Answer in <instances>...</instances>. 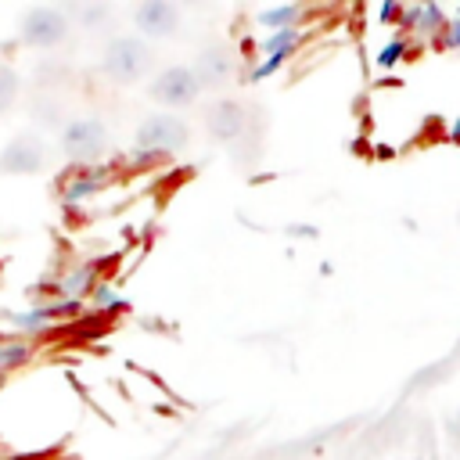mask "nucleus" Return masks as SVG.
<instances>
[{
	"instance_id": "nucleus-1",
	"label": "nucleus",
	"mask_w": 460,
	"mask_h": 460,
	"mask_svg": "<svg viewBox=\"0 0 460 460\" xmlns=\"http://www.w3.org/2000/svg\"><path fill=\"white\" fill-rule=\"evenodd\" d=\"M155 65V50L144 36H111L101 50V72L108 83H140Z\"/></svg>"
},
{
	"instance_id": "nucleus-2",
	"label": "nucleus",
	"mask_w": 460,
	"mask_h": 460,
	"mask_svg": "<svg viewBox=\"0 0 460 460\" xmlns=\"http://www.w3.org/2000/svg\"><path fill=\"white\" fill-rule=\"evenodd\" d=\"M187 144H190V126L183 115H172V111H151L133 129V147L140 158L180 155L187 151Z\"/></svg>"
},
{
	"instance_id": "nucleus-3",
	"label": "nucleus",
	"mask_w": 460,
	"mask_h": 460,
	"mask_svg": "<svg viewBox=\"0 0 460 460\" xmlns=\"http://www.w3.org/2000/svg\"><path fill=\"white\" fill-rule=\"evenodd\" d=\"M108 144H111L108 122H104L101 115H93V111L68 119V126H65L61 137H58V151H61L72 165H79V169H90L93 162H101V158L108 155Z\"/></svg>"
},
{
	"instance_id": "nucleus-4",
	"label": "nucleus",
	"mask_w": 460,
	"mask_h": 460,
	"mask_svg": "<svg viewBox=\"0 0 460 460\" xmlns=\"http://www.w3.org/2000/svg\"><path fill=\"white\" fill-rule=\"evenodd\" d=\"M72 18L65 7H50V4H40V7H29L22 18H18V40L32 50H50V47H61L72 32Z\"/></svg>"
},
{
	"instance_id": "nucleus-5",
	"label": "nucleus",
	"mask_w": 460,
	"mask_h": 460,
	"mask_svg": "<svg viewBox=\"0 0 460 460\" xmlns=\"http://www.w3.org/2000/svg\"><path fill=\"white\" fill-rule=\"evenodd\" d=\"M47 162L50 147L36 129H22L0 147V176H36L47 169Z\"/></svg>"
},
{
	"instance_id": "nucleus-6",
	"label": "nucleus",
	"mask_w": 460,
	"mask_h": 460,
	"mask_svg": "<svg viewBox=\"0 0 460 460\" xmlns=\"http://www.w3.org/2000/svg\"><path fill=\"white\" fill-rule=\"evenodd\" d=\"M147 97L158 101V104H165V111L187 108V104H194L201 97V83H198V75H194L190 65H169V68H162L147 83Z\"/></svg>"
},
{
	"instance_id": "nucleus-7",
	"label": "nucleus",
	"mask_w": 460,
	"mask_h": 460,
	"mask_svg": "<svg viewBox=\"0 0 460 460\" xmlns=\"http://www.w3.org/2000/svg\"><path fill=\"white\" fill-rule=\"evenodd\" d=\"M234 65H237L234 50L226 43H219V40H208L205 47H198V54L190 61L201 90H223L230 83V75H234Z\"/></svg>"
},
{
	"instance_id": "nucleus-8",
	"label": "nucleus",
	"mask_w": 460,
	"mask_h": 460,
	"mask_svg": "<svg viewBox=\"0 0 460 460\" xmlns=\"http://www.w3.org/2000/svg\"><path fill=\"white\" fill-rule=\"evenodd\" d=\"M205 129L208 137H216L219 144H237L248 129V108L234 97H219L205 108Z\"/></svg>"
},
{
	"instance_id": "nucleus-9",
	"label": "nucleus",
	"mask_w": 460,
	"mask_h": 460,
	"mask_svg": "<svg viewBox=\"0 0 460 460\" xmlns=\"http://www.w3.org/2000/svg\"><path fill=\"white\" fill-rule=\"evenodd\" d=\"M133 29L144 40H165L180 29V7L169 0H144L133 7Z\"/></svg>"
},
{
	"instance_id": "nucleus-10",
	"label": "nucleus",
	"mask_w": 460,
	"mask_h": 460,
	"mask_svg": "<svg viewBox=\"0 0 460 460\" xmlns=\"http://www.w3.org/2000/svg\"><path fill=\"white\" fill-rule=\"evenodd\" d=\"M104 183H108V169H97V165L75 169V172L61 183V201H68V205L90 201V198H97V194L104 190Z\"/></svg>"
},
{
	"instance_id": "nucleus-11",
	"label": "nucleus",
	"mask_w": 460,
	"mask_h": 460,
	"mask_svg": "<svg viewBox=\"0 0 460 460\" xmlns=\"http://www.w3.org/2000/svg\"><path fill=\"white\" fill-rule=\"evenodd\" d=\"M298 18H302V4H277V7H262L255 14V22L270 32H280V29H298Z\"/></svg>"
},
{
	"instance_id": "nucleus-12",
	"label": "nucleus",
	"mask_w": 460,
	"mask_h": 460,
	"mask_svg": "<svg viewBox=\"0 0 460 460\" xmlns=\"http://www.w3.org/2000/svg\"><path fill=\"white\" fill-rule=\"evenodd\" d=\"M32 119L43 126V129H65L68 119H65V104L58 93H40L32 101Z\"/></svg>"
},
{
	"instance_id": "nucleus-13",
	"label": "nucleus",
	"mask_w": 460,
	"mask_h": 460,
	"mask_svg": "<svg viewBox=\"0 0 460 460\" xmlns=\"http://www.w3.org/2000/svg\"><path fill=\"white\" fill-rule=\"evenodd\" d=\"M93 288H97V280H93V266L90 262H79L65 280H61V295L65 298H72V302H86V295H93Z\"/></svg>"
},
{
	"instance_id": "nucleus-14",
	"label": "nucleus",
	"mask_w": 460,
	"mask_h": 460,
	"mask_svg": "<svg viewBox=\"0 0 460 460\" xmlns=\"http://www.w3.org/2000/svg\"><path fill=\"white\" fill-rule=\"evenodd\" d=\"M65 11H68V18H75V25L86 29V32L104 29V22L111 18V7H108V4H68Z\"/></svg>"
},
{
	"instance_id": "nucleus-15",
	"label": "nucleus",
	"mask_w": 460,
	"mask_h": 460,
	"mask_svg": "<svg viewBox=\"0 0 460 460\" xmlns=\"http://www.w3.org/2000/svg\"><path fill=\"white\" fill-rule=\"evenodd\" d=\"M298 40H302V29H280V32H266L262 40H259V50L270 58V54H295V47H298Z\"/></svg>"
},
{
	"instance_id": "nucleus-16",
	"label": "nucleus",
	"mask_w": 460,
	"mask_h": 460,
	"mask_svg": "<svg viewBox=\"0 0 460 460\" xmlns=\"http://www.w3.org/2000/svg\"><path fill=\"white\" fill-rule=\"evenodd\" d=\"M18 90H22V75H18L7 61H0V111H7V108L14 104Z\"/></svg>"
},
{
	"instance_id": "nucleus-17",
	"label": "nucleus",
	"mask_w": 460,
	"mask_h": 460,
	"mask_svg": "<svg viewBox=\"0 0 460 460\" xmlns=\"http://www.w3.org/2000/svg\"><path fill=\"white\" fill-rule=\"evenodd\" d=\"M25 356H29V345H22V341H0V370L4 374L11 367H18Z\"/></svg>"
},
{
	"instance_id": "nucleus-18",
	"label": "nucleus",
	"mask_w": 460,
	"mask_h": 460,
	"mask_svg": "<svg viewBox=\"0 0 460 460\" xmlns=\"http://www.w3.org/2000/svg\"><path fill=\"white\" fill-rule=\"evenodd\" d=\"M284 61H288V54H270V58H262V61L252 68V83H259V79H270V75H273V72H277Z\"/></svg>"
},
{
	"instance_id": "nucleus-19",
	"label": "nucleus",
	"mask_w": 460,
	"mask_h": 460,
	"mask_svg": "<svg viewBox=\"0 0 460 460\" xmlns=\"http://www.w3.org/2000/svg\"><path fill=\"white\" fill-rule=\"evenodd\" d=\"M402 54H406V40H392V43H385V47H381L377 65H381V68H388V65H395Z\"/></svg>"
},
{
	"instance_id": "nucleus-20",
	"label": "nucleus",
	"mask_w": 460,
	"mask_h": 460,
	"mask_svg": "<svg viewBox=\"0 0 460 460\" xmlns=\"http://www.w3.org/2000/svg\"><path fill=\"white\" fill-rule=\"evenodd\" d=\"M90 302H93V305H104V309H122V298H119L108 284H97L93 295H90Z\"/></svg>"
},
{
	"instance_id": "nucleus-21",
	"label": "nucleus",
	"mask_w": 460,
	"mask_h": 460,
	"mask_svg": "<svg viewBox=\"0 0 460 460\" xmlns=\"http://www.w3.org/2000/svg\"><path fill=\"white\" fill-rule=\"evenodd\" d=\"M453 29H456V32H446V43H449V47H460V22H456Z\"/></svg>"
},
{
	"instance_id": "nucleus-22",
	"label": "nucleus",
	"mask_w": 460,
	"mask_h": 460,
	"mask_svg": "<svg viewBox=\"0 0 460 460\" xmlns=\"http://www.w3.org/2000/svg\"><path fill=\"white\" fill-rule=\"evenodd\" d=\"M395 14H399V7H395V4H385V7H381V18H385V22H388V18H395Z\"/></svg>"
},
{
	"instance_id": "nucleus-23",
	"label": "nucleus",
	"mask_w": 460,
	"mask_h": 460,
	"mask_svg": "<svg viewBox=\"0 0 460 460\" xmlns=\"http://www.w3.org/2000/svg\"><path fill=\"white\" fill-rule=\"evenodd\" d=\"M0 385H4V370H0Z\"/></svg>"
}]
</instances>
